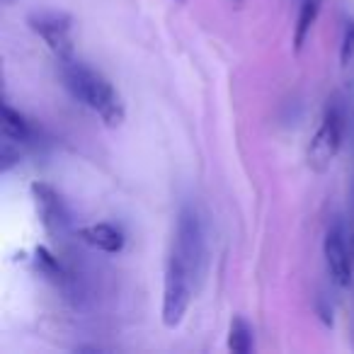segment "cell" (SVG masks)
Masks as SVG:
<instances>
[{
    "label": "cell",
    "instance_id": "obj_7",
    "mask_svg": "<svg viewBox=\"0 0 354 354\" xmlns=\"http://www.w3.org/2000/svg\"><path fill=\"white\" fill-rule=\"evenodd\" d=\"M30 192L44 231L51 238H64L71 231V214L66 209V202L61 199V194L46 183H32Z\"/></svg>",
    "mask_w": 354,
    "mask_h": 354
},
{
    "label": "cell",
    "instance_id": "obj_6",
    "mask_svg": "<svg viewBox=\"0 0 354 354\" xmlns=\"http://www.w3.org/2000/svg\"><path fill=\"white\" fill-rule=\"evenodd\" d=\"M325 252V265L337 286H349L354 277V255H352V243L347 238V231L339 221H335L325 233L323 243Z\"/></svg>",
    "mask_w": 354,
    "mask_h": 354
},
{
    "label": "cell",
    "instance_id": "obj_15",
    "mask_svg": "<svg viewBox=\"0 0 354 354\" xmlns=\"http://www.w3.org/2000/svg\"><path fill=\"white\" fill-rule=\"evenodd\" d=\"M177 3H185V0H177Z\"/></svg>",
    "mask_w": 354,
    "mask_h": 354
},
{
    "label": "cell",
    "instance_id": "obj_5",
    "mask_svg": "<svg viewBox=\"0 0 354 354\" xmlns=\"http://www.w3.org/2000/svg\"><path fill=\"white\" fill-rule=\"evenodd\" d=\"M30 30L39 35L46 49L56 56V61L73 59V30H71V17L61 12H35L27 20Z\"/></svg>",
    "mask_w": 354,
    "mask_h": 354
},
{
    "label": "cell",
    "instance_id": "obj_10",
    "mask_svg": "<svg viewBox=\"0 0 354 354\" xmlns=\"http://www.w3.org/2000/svg\"><path fill=\"white\" fill-rule=\"evenodd\" d=\"M320 8H323V0H301L299 6V15H296V25H294V49L301 51L308 39L310 30L318 22Z\"/></svg>",
    "mask_w": 354,
    "mask_h": 354
},
{
    "label": "cell",
    "instance_id": "obj_2",
    "mask_svg": "<svg viewBox=\"0 0 354 354\" xmlns=\"http://www.w3.org/2000/svg\"><path fill=\"white\" fill-rule=\"evenodd\" d=\"M344 133H347V109L339 100H330L323 112V119H320L318 129L310 138L308 153H306V162H308L310 170L318 172V175L330 170L339 148H342Z\"/></svg>",
    "mask_w": 354,
    "mask_h": 354
},
{
    "label": "cell",
    "instance_id": "obj_14",
    "mask_svg": "<svg viewBox=\"0 0 354 354\" xmlns=\"http://www.w3.org/2000/svg\"><path fill=\"white\" fill-rule=\"evenodd\" d=\"M349 243H352V255H354V233H352V238H349Z\"/></svg>",
    "mask_w": 354,
    "mask_h": 354
},
{
    "label": "cell",
    "instance_id": "obj_1",
    "mask_svg": "<svg viewBox=\"0 0 354 354\" xmlns=\"http://www.w3.org/2000/svg\"><path fill=\"white\" fill-rule=\"evenodd\" d=\"M61 64V78L64 85L80 104H85L88 109H93L107 127H119L124 122V102L119 97V93L114 90V85L104 78L100 71L90 68L88 64L73 59L59 61Z\"/></svg>",
    "mask_w": 354,
    "mask_h": 354
},
{
    "label": "cell",
    "instance_id": "obj_8",
    "mask_svg": "<svg viewBox=\"0 0 354 354\" xmlns=\"http://www.w3.org/2000/svg\"><path fill=\"white\" fill-rule=\"evenodd\" d=\"M78 236L83 243L107 252V255H117L124 250V233L114 223H93V226L80 228Z\"/></svg>",
    "mask_w": 354,
    "mask_h": 354
},
{
    "label": "cell",
    "instance_id": "obj_12",
    "mask_svg": "<svg viewBox=\"0 0 354 354\" xmlns=\"http://www.w3.org/2000/svg\"><path fill=\"white\" fill-rule=\"evenodd\" d=\"M35 262H37V267H39L41 274L49 277L54 284H61V286L68 284V274H66V270L61 267L59 257H56L54 252H49L46 248H37Z\"/></svg>",
    "mask_w": 354,
    "mask_h": 354
},
{
    "label": "cell",
    "instance_id": "obj_13",
    "mask_svg": "<svg viewBox=\"0 0 354 354\" xmlns=\"http://www.w3.org/2000/svg\"><path fill=\"white\" fill-rule=\"evenodd\" d=\"M354 59V20H344L342 27V44H339V64L349 66V61Z\"/></svg>",
    "mask_w": 354,
    "mask_h": 354
},
{
    "label": "cell",
    "instance_id": "obj_11",
    "mask_svg": "<svg viewBox=\"0 0 354 354\" xmlns=\"http://www.w3.org/2000/svg\"><path fill=\"white\" fill-rule=\"evenodd\" d=\"M255 347V333H252L250 323L245 318H233L231 328H228V349L233 354H248Z\"/></svg>",
    "mask_w": 354,
    "mask_h": 354
},
{
    "label": "cell",
    "instance_id": "obj_4",
    "mask_svg": "<svg viewBox=\"0 0 354 354\" xmlns=\"http://www.w3.org/2000/svg\"><path fill=\"white\" fill-rule=\"evenodd\" d=\"M170 252L180 257V262L192 272L202 286L204 274H207V238H204V226L197 209L183 207L177 216V233Z\"/></svg>",
    "mask_w": 354,
    "mask_h": 354
},
{
    "label": "cell",
    "instance_id": "obj_3",
    "mask_svg": "<svg viewBox=\"0 0 354 354\" xmlns=\"http://www.w3.org/2000/svg\"><path fill=\"white\" fill-rule=\"evenodd\" d=\"M199 291V281L187 267L170 252L165 265V281H162V325L177 328L185 320L194 294Z\"/></svg>",
    "mask_w": 354,
    "mask_h": 354
},
{
    "label": "cell",
    "instance_id": "obj_9",
    "mask_svg": "<svg viewBox=\"0 0 354 354\" xmlns=\"http://www.w3.org/2000/svg\"><path fill=\"white\" fill-rule=\"evenodd\" d=\"M3 138L17 143L22 148L35 143V129H32V124L8 102L3 104Z\"/></svg>",
    "mask_w": 354,
    "mask_h": 354
}]
</instances>
